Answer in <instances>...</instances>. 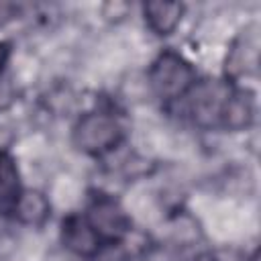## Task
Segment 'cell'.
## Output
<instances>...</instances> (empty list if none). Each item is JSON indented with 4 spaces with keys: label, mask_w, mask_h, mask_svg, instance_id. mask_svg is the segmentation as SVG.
<instances>
[{
    "label": "cell",
    "mask_w": 261,
    "mask_h": 261,
    "mask_svg": "<svg viewBox=\"0 0 261 261\" xmlns=\"http://www.w3.org/2000/svg\"><path fill=\"white\" fill-rule=\"evenodd\" d=\"M12 96H14L12 86H10L8 82H2V80H0V108H6V106L12 102Z\"/></svg>",
    "instance_id": "cell-8"
},
{
    "label": "cell",
    "mask_w": 261,
    "mask_h": 261,
    "mask_svg": "<svg viewBox=\"0 0 261 261\" xmlns=\"http://www.w3.org/2000/svg\"><path fill=\"white\" fill-rule=\"evenodd\" d=\"M63 243L69 251L84 257L96 255L100 251V239L96 237L88 220L82 218H69L63 224Z\"/></svg>",
    "instance_id": "cell-4"
},
{
    "label": "cell",
    "mask_w": 261,
    "mask_h": 261,
    "mask_svg": "<svg viewBox=\"0 0 261 261\" xmlns=\"http://www.w3.org/2000/svg\"><path fill=\"white\" fill-rule=\"evenodd\" d=\"M98 261H126V257L120 251H106L98 257Z\"/></svg>",
    "instance_id": "cell-9"
},
{
    "label": "cell",
    "mask_w": 261,
    "mask_h": 261,
    "mask_svg": "<svg viewBox=\"0 0 261 261\" xmlns=\"http://www.w3.org/2000/svg\"><path fill=\"white\" fill-rule=\"evenodd\" d=\"M6 53H8V51H6V45L0 43V67H2V63L6 61Z\"/></svg>",
    "instance_id": "cell-10"
},
{
    "label": "cell",
    "mask_w": 261,
    "mask_h": 261,
    "mask_svg": "<svg viewBox=\"0 0 261 261\" xmlns=\"http://www.w3.org/2000/svg\"><path fill=\"white\" fill-rule=\"evenodd\" d=\"M151 88L161 98H179L194 84V69L177 53H163L149 73Z\"/></svg>",
    "instance_id": "cell-1"
},
{
    "label": "cell",
    "mask_w": 261,
    "mask_h": 261,
    "mask_svg": "<svg viewBox=\"0 0 261 261\" xmlns=\"http://www.w3.org/2000/svg\"><path fill=\"white\" fill-rule=\"evenodd\" d=\"M218 116L222 118L224 126H228L232 130H241V128L249 126V122L253 120V100L249 96H245V92L226 94Z\"/></svg>",
    "instance_id": "cell-5"
},
{
    "label": "cell",
    "mask_w": 261,
    "mask_h": 261,
    "mask_svg": "<svg viewBox=\"0 0 261 261\" xmlns=\"http://www.w3.org/2000/svg\"><path fill=\"white\" fill-rule=\"evenodd\" d=\"M181 18V6L171 2L145 4V20L157 35H169Z\"/></svg>",
    "instance_id": "cell-6"
},
{
    "label": "cell",
    "mask_w": 261,
    "mask_h": 261,
    "mask_svg": "<svg viewBox=\"0 0 261 261\" xmlns=\"http://www.w3.org/2000/svg\"><path fill=\"white\" fill-rule=\"evenodd\" d=\"M122 137L120 124L114 120V116L104 114V112H92L86 114L75 130H73V139L75 145L80 149H84L86 153H104L110 151L112 147L118 145Z\"/></svg>",
    "instance_id": "cell-2"
},
{
    "label": "cell",
    "mask_w": 261,
    "mask_h": 261,
    "mask_svg": "<svg viewBox=\"0 0 261 261\" xmlns=\"http://www.w3.org/2000/svg\"><path fill=\"white\" fill-rule=\"evenodd\" d=\"M88 224L102 241H114L126 230V216L112 200H98L88 214Z\"/></svg>",
    "instance_id": "cell-3"
},
{
    "label": "cell",
    "mask_w": 261,
    "mask_h": 261,
    "mask_svg": "<svg viewBox=\"0 0 261 261\" xmlns=\"http://www.w3.org/2000/svg\"><path fill=\"white\" fill-rule=\"evenodd\" d=\"M14 208L16 212L20 214V218L29 224H35V222H41L45 216H47V200L37 194V192H27V194H20L16 200H14Z\"/></svg>",
    "instance_id": "cell-7"
}]
</instances>
